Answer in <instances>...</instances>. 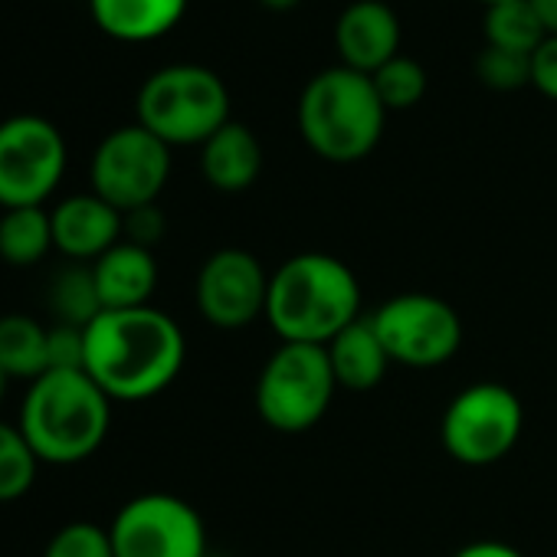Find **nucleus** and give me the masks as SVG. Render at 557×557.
I'll list each match as a JSON object with an SVG mask.
<instances>
[{"mask_svg": "<svg viewBox=\"0 0 557 557\" xmlns=\"http://www.w3.org/2000/svg\"><path fill=\"white\" fill-rule=\"evenodd\" d=\"M187 358L181 325L154 309H109L86 329V374L109 400L141 404L164 394Z\"/></svg>", "mask_w": 557, "mask_h": 557, "instance_id": "1", "label": "nucleus"}, {"mask_svg": "<svg viewBox=\"0 0 557 557\" xmlns=\"http://www.w3.org/2000/svg\"><path fill=\"white\" fill-rule=\"evenodd\" d=\"M265 319L289 345H329L361 319L358 275L329 252H299L269 275Z\"/></svg>", "mask_w": 557, "mask_h": 557, "instance_id": "2", "label": "nucleus"}, {"mask_svg": "<svg viewBox=\"0 0 557 557\" xmlns=\"http://www.w3.org/2000/svg\"><path fill=\"white\" fill-rule=\"evenodd\" d=\"M17 426L40 462L76 466L102 449L112 400L86 371H47L27 384Z\"/></svg>", "mask_w": 557, "mask_h": 557, "instance_id": "3", "label": "nucleus"}, {"mask_svg": "<svg viewBox=\"0 0 557 557\" xmlns=\"http://www.w3.org/2000/svg\"><path fill=\"white\" fill-rule=\"evenodd\" d=\"M384 119L387 109L371 76L348 66L319 73L299 99V132L306 145L332 164L368 158L384 135Z\"/></svg>", "mask_w": 557, "mask_h": 557, "instance_id": "4", "label": "nucleus"}, {"mask_svg": "<svg viewBox=\"0 0 557 557\" xmlns=\"http://www.w3.org/2000/svg\"><path fill=\"white\" fill-rule=\"evenodd\" d=\"M138 125L168 148L203 145L230 122V92L223 79L197 63H174L145 79L135 99Z\"/></svg>", "mask_w": 557, "mask_h": 557, "instance_id": "5", "label": "nucleus"}, {"mask_svg": "<svg viewBox=\"0 0 557 557\" xmlns=\"http://www.w3.org/2000/svg\"><path fill=\"white\" fill-rule=\"evenodd\" d=\"M338 391L325 345L275 348L256 381V413L278 433H306L332 407Z\"/></svg>", "mask_w": 557, "mask_h": 557, "instance_id": "6", "label": "nucleus"}, {"mask_svg": "<svg viewBox=\"0 0 557 557\" xmlns=\"http://www.w3.org/2000/svg\"><path fill=\"white\" fill-rule=\"evenodd\" d=\"M524 430V407L505 384L482 381L459 391L440 423L443 449L462 466H492L505 459Z\"/></svg>", "mask_w": 557, "mask_h": 557, "instance_id": "7", "label": "nucleus"}, {"mask_svg": "<svg viewBox=\"0 0 557 557\" xmlns=\"http://www.w3.org/2000/svg\"><path fill=\"white\" fill-rule=\"evenodd\" d=\"M66 138L44 115L0 122V210L44 207L66 174Z\"/></svg>", "mask_w": 557, "mask_h": 557, "instance_id": "8", "label": "nucleus"}, {"mask_svg": "<svg viewBox=\"0 0 557 557\" xmlns=\"http://www.w3.org/2000/svg\"><path fill=\"white\" fill-rule=\"evenodd\" d=\"M168 177L171 148L138 122L109 132L89 164L92 194L109 200L119 213L158 203Z\"/></svg>", "mask_w": 557, "mask_h": 557, "instance_id": "9", "label": "nucleus"}, {"mask_svg": "<svg viewBox=\"0 0 557 557\" xmlns=\"http://www.w3.org/2000/svg\"><path fill=\"white\" fill-rule=\"evenodd\" d=\"M115 557H207L200 511L168 492L128 498L109 524Z\"/></svg>", "mask_w": 557, "mask_h": 557, "instance_id": "10", "label": "nucleus"}, {"mask_svg": "<svg viewBox=\"0 0 557 557\" xmlns=\"http://www.w3.org/2000/svg\"><path fill=\"white\" fill-rule=\"evenodd\" d=\"M391 361L407 368H440L462 345V322L449 302L430 293H404L371 315Z\"/></svg>", "mask_w": 557, "mask_h": 557, "instance_id": "11", "label": "nucleus"}, {"mask_svg": "<svg viewBox=\"0 0 557 557\" xmlns=\"http://www.w3.org/2000/svg\"><path fill=\"white\" fill-rule=\"evenodd\" d=\"M269 275L262 262L236 246L216 249L197 272V309L223 332H236L265 315Z\"/></svg>", "mask_w": 557, "mask_h": 557, "instance_id": "12", "label": "nucleus"}, {"mask_svg": "<svg viewBox=\"0 0 557 557\" xmlns=\"http://www.w3.org/2000/svg\"><path fill=\"white\" fill-rule=\"evenodd\" d=\"M335 50L342 66L374 76L384 63L400 57V21L384 0H355L335 24Z\"/></svg>", "mask_w": 557, "mask_h": 557, "instance_id": "13", "label": "nucleus"}, {"mask_svg": "<svg viewBox=\"0 0 557 557\" xmlns=\"http://www.w3.org/2000/svg\"><path fill=\"white\" fill-rule=\"evenodd\" d=\"M53 246L70 262H96L122 243V213L99 194H73L50 210Z\"/></svg>", "mask_w": 557, "mask_h": 557, "instance_id": "14", "label": "nucleus"}, {"mask_svg": "<svg viewBox=\"0 0 557 557\" xmlns=\"http://www.w3.org/2000/svg\"><path fill=\"white\" fill-rule=\"evenodd\" d=\"M99 299L109 309H141L151 306L158 289V259L154 249L135 246L128 239L115 243L106 256L92 262Z\"/></svg>", "mask_w": 557, "mask_h": 557, "instance_id": "15", "label": "nucleus"}, {"mask_svg": "<svg viewBox=\"0 0 557 557\" xmlns=\"http://www.w3.org/2000/svg\"><path fill=\"white\" fill-rule=\"evenodd\" d=\"M259 171H262V145L239 122H226L216 135H210L200 145V174L213 190L239 194L256 184Z\"/></svg>", "mask_w": 557, "mask_h": 557, "instance_id": "16", "label": "nucleus"}, {"mask_svg": "<svg viewBox=\"0 0 557 557\" xmlns=\"http://www.w3.org/2000/svg\"><path fill=\"white\" fill-rule=\"evenodd\" d=\"M187 11V0H89L96 27L122 44H148L171 34Z\"/></svg>", "mask_w": 557, "mask_h": 557, "instance_id": "17", "label": "nucleus"}, {"mask_svg": "<svg viewBox=\"0 0 557 557\" xmlns=\"http://www.w3.org/2000/svg\"><path fill=\"white\" fill-rule=\"evenodd\" d=\"M325 351H329L335 381L345 391H371V387H377L384 381L387 368L394 364L371 319L351 322L342 335H335L325 345Z\"/></svg>", "mask_w": 557, "mask_h": 557, "instance_id": "18", "label": "nucleus"}, {"mask_svg": "<svg viewBox=\"0 0 557 557\" xmlns=\"http://www.w3.org/2000/svg\"><path fill=\"white\" fill-rule=\"evenodd\" d=\"M0 368L11 381L34 384L50 371L47 361V325L24 312L0 315Z\"/></svg>", "mask_w": 557, "mask_h": 557, "instance_id": "19", "label": "nucleus"}, {"mask_svg": "<svg viewBox=\"0 0 557 557\" xmlns=\"http://www.w3.org/2000/svg\"><path fill=\"white\" fill-rule=\"evenodd\" d=\"M53 246V220L47 207H17L0 213V259L27 269L47 259Z\"/></svg>", "mask_w": 557, "mask_h": 557, "instance_id": "20", "label": "nucleus"}, {"mask_svg": "<svg viewBox=\"0 0 557 557\" xmlns=\"http://www.w3.org/2000/svg\"><path fill=\"white\" fill-rule=\"evenodd\" d=\"M50 315L60 325H76V329H89L102 312V299H99V286H96V272L89 262H70L66 269H60L50 283V296H47Z\"/></svg>", "mask_w": 557, "mask_h": 557, "instance_id": "21", "label": "nucleus"}, {"mask_svg": "<svg viewBox=\"0 0 557 557\" xmlns=\"http://www.w3.org/2000/svg\"><path fill=\"white\" fill-rule=\"evenodd\" d=\"M547 40L531 0H502L485 8V44L498 50H511L521 57H534V50Z\"/></svg>", "mask_w": 557, "mask_h": 557, "instance_id": "22", "label": "nucleus"}, {"mask_svg": "<svg viewBox=\"0 0 557 557\" xmlns=\"http://www.w3.org/2000/svg\"><path fill=\"white\" fill-rule=\"evenodd\" d=\"M40 466L44 462L30 449L21 426L0 420V505L21 502L34 488Z\"/></svg>", "mask_w": 557, "mask_h": 557, "instance_id": "23", "label": "nucleus"}, {"mask_svg": "<svg viewBox=\"0 0 557 557\" xmlns=\"http://www.w3.org/2000/svg\"><path fill=\"white\" fill-rule=\"evenodd\" d=\"M387 112L413 109L426 96V70L413 57H394L371 76Z\"/></svg>", "mask_w": 557, "mask_h": 557, "instance_id": "24", "label": "nucleus"}, {"mask_svg": "<svg viewBox=\"0 0 557 557\" xmlns=\"http://www.w3.org/2000/svg\"><path fill=\"white\" fill-rule=\"evenodd\" d=\"M44 557H115V547L109 528L92 521H70L50 537Z\"/></svg>", "mask_w": 557, "mask_h": 557, "instance_id": "25", "label": "nucleus"}, {"mask_svg": "<svg viewBox=\"0 0 557 557\" xmlns=\"http://www.w3.org/2000/svg\"><path fill=\"white\" fill-rule=\"evenodd\" d=\"M475 76L495 92H515L531 83V57L485 44V50L475 57Z\"/></svg>", "mask_w": 557, "mask_h": 557, "instance_id": "26", "label": "nucleus"}, {"mask_svg": "<svg viewBox=\"0 0 557 557\" xmlns=\"http://www.w3.org/2000/svg\"><path fill=\"white\" fill-rule=\"evenodd\" d=\"M47 361L50 371H86V329L47 325Z\"/></svg>", "mask_w": 557, "mask_h": 557, "instance_id": "27", "label": "nucleus"}, {"mask_svg": "<svg viewBox=\"0 0 557 557\" xmlns=\"http://www.w3.org/2000/svg\"><path fill=\"white\" fill-rule=\"evenodd\" d=\"M164 233H168V220H164V210L158 203L122 213V239H128L135 246L154 249L164 239Z\"/></svg>", "mask_w": 557, "mask_h": 557, "instance_id": "28", "label": "nucleus"}, {"mask_svg": "<svg viewBox=\"0 0 557 557\" xmlns=\"http://www.w3.org/2000/svg\"><path fill=\"white\" fill-rule=\"evenodd\" d=\"M531 86L544 99L557 102V37H547L534 50V57H531Z\"/></svg>", "mask_w": 557, "mask_h": 557, "instance_id": "29", "label": "nucleus"}, {"mask_svg": "<svg viewBox=\"0 0 557 557\" xmlns=\"http://www.w3.org/2000/svg\"><path fill=\"white\" fill-rule=\"evenodd\" d=\"M453 557H524V554L505 541H472V544L459 547Z\"/></svg>", "mask_w": 557, "mask_h": 557, "instance_id": "30", "label": "nucleus"}, {"mask_svg": "<svg viewBox=\"0 0 557 557\" xmlns=\"http://www.w3.org/2000/svg\"><path fill=\"white\" fill-rule=\"evenodd\" d=\"M531 8H534L541 27L547 30V37H557V0H531Z\"/></svg>", "mask_w": 557, "mask_h": 557, "instance_id": "31", "label": "nucleus"}, {"mask_svg": "<svg viewBox=\"0 0 557 557\" xmlns=\"http://www.w3.org/2000/svg\"><path fill=\"white\" fill-rule=\"evenodd\" d=\"M262 8H269V11H293V8H299L302 0H259Z\"/></svg>", "mask_w": 557, "mask_h": 557, "instance_id": "32", "label": "nucleus"}, {"mask_svg": "<svg viewBox=\"0 0 557 557\" xmlns=\"http://www.w3.org/2000/svg\"><path fill=\"white\" fill-rule=\"evenodd\" d=\"M8 387H11V377L4 374V368H0V404H4V394H8Z\"/></svg>", "mask_w": 557, "mask_h": 557, "instance_id": "33", "label": "nucleus"}, {"mask_svg": "<svg viewBox=\"0 0 557 557\" xmlns=\"http://www.w3.org/2000/svg\"><path fill=\"white\" fill-rule=\"evenodd\" d=\"M479 4H485V8H495V4H502V0H479Z\"/></svg>", "mask_w": 557, "mask_h": 557, "instance_id": "34", "label": "nucleus"}, {"mask_svg": "<svg viewBox=\"0 0 557 557\" xmlns=\"http://www.w3.org/2000/svg\"><path fill=\"white\" fill-rule=\"evenodd\" d=\"M207 557H210V554H207Z\"/></svg>", "mask_w": 557, "mask_h": 557, "instance_id": "35", "label": "nucleus"}]
</instances>
